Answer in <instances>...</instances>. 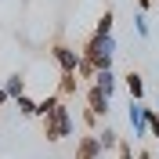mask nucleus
<instances>
[{"label":"nucleus","mask_w":159,"mask_h":159,"mask_svg":"<svg viewBox=\"0 0 159 159\" xmlns=\"http://www.w3.org/2000/svg\"><path fill=\"white\" fill-rule=\"evenodd\" d=\"M40 119H43V138L47 141L72 138V116H69V109H65V101H58L47 116H40Z\"/></svg>","instance_id":"nucleus-2"},{"label":"nucleus","mask_w":159,"mask_h":159,"mask_svg":"<svg viewBox=\"0 0 159 159\" xmlns=\"http://www.w3.org/2000/svg\"><path fill=\"white\" fill-rule=\"evenodd\" d=\"M109 105H112V98H109V94H101V90L90 83V87H87V112H90L94 119H105V116L112 112Z\"/></svg>","instance_id":"nucleus-5"},{"label":"nucleus","mask_w":159,"mask_h":159,"mask_svg":"<svg viewBox=\"0 0 159 159\" xmlns=\"http://www.w3.org/2000/svg\"><path fill=\"white\" fill-rule=\"evenodd\" d=\"M90 80H94V87H98L101 94H109V98L116 94V87H119V80H116V72H112V69H98Z\"/></svg>","instance_id":"nucleus-7"},{"label":"nucleus","mask_w":159,"mask_h":159,"mask_svg":"<svg viewBox=\"0 0 159 159\" xmlns=\"http://www.w3.org/2000/svg\"><path fill=\"white\" fill-rule=\"evenodd\" d=\"M148 105L145 101H130L127 105V123H130V130H134V138H145L148 134Z\"/></svg>","instance_id":"nucleus-3"},{"label":"nucleus","mask_w":159,"mask_h":159,"mask_svg":"<svg viewBox=\"0 0 159 159\" xmlns=\"http://www.w3.org/2000/svg\"><path fill=\"white\" fill-rule=\"evenodd\" d=\"M134 33H138L141 40H148L152 29H148V18H145V11H138V18H134Z\"/></svg>","instance_id":"nucleus-14"},{"label":"nucleus","mask_w":159,"mask_h":159,"mask_svg":"<svg viewBox=\"0 0 159 159\" xmlns=\"http://www.w3.org/2000/svg\"><path fill=\"white\" fill-rule=\"evenodd\" d=\"M98 145H101V152H116V145H119V134H116L112 127L98 130Z\"/></svg>","instance_id":"nucleus-11"},{"label":"nucleus","mask_w":159,"mask_h":159,"mask_svg":"<svg viewBox=\"0 0 159 159\" xmlns=\"http://www.w3.org/2000/svg\"><path fill=\"white\" fill-rule=\"evenodd\" d=\"M116 159H134V148H130V141H127V138H119V145H116Z\"/></svg>","instance_id":"nucleus-15"},{"label":"nucleus","mask_w":159,"mask_h":159,"mask_svg":"<svg viewBox=\"0 0 159 159\" xmlns=\"http://www.w3.org/2000/svg\"><path fill=\"white\" fill-rule=\"evenodd\" d=\"M7 101H11V98H7V94H4V87H0V109H4V105H7Z\"/></svg>","instance_id":"nucleus-19"},{"label":"nucleus","mask_w":159,"mask_h":159,"mask_svg":"<svg viewBox=\"0 0 159 159\" xmlns=\"http://www.w3.org/2000/svg\"><path fill=\"white\" fill-rule=\"evenodd\" d=\"M76 94H80V80H76V72H61V76H58V98L69 101V98H76Z\"/></svg>","instance_id":"nucleus-8"},{"label":"nucleus","mask_w":159,"mask_h":159,"mask_svg":"<svg viewBox=\"0 0 159 159\" xmlns=\"http://www.w3.org/2000/svg\"><path fill=\"white\" fill-rule=\"evenodd\" d=\"M80 58L87 61L90 69H112V58H116V36H98V33H90L83 51H80Z\"/></svg>","instance_id":"nucleus-1"},{"label":"nucleus","mask_w":159,"mask_h":159,"mask_svg":"<svg viewBox=\"0 0 159 159\" xmlns=\"http://www.w3.org/2000/svg\"><path fill=\"white\" fill-rule=\"evenodd\" d=\"M148 130H152V138H159V109L148 112Z\"/></svg>","instance_id":"nucleus-16"},{"label":"nucleus","mask_w":159,"mask_h":159,"mask_svg":"<svg viewBox=\"0 0 159 159\" xmlns=\"http://www.w3.org/2000/svg\"><path fill=\"white\" fill-rule=\"evenodd\" d=\"M134 159H152V152H148V148H141V152H138Z\"/></svg>","instance_id":"nucleus-18"},{"label":"nucleus","mask_w":159,"mask_h":159,"mask_svg":"<svg viewBox=\"0 0 159 159\" xmlns=\"http://www.w3.org/2000/svg\"><path fill=\"white\" fill-rule=\"evenodd\" d=\"M4 94H7L11 101L18 98V94H25V76H22V72H11V76L4 80Z\"/></svg>","instance_id":"nucleus-10"},{"label":"nucleus","mask_w":159,"mask_h":159,"mask_svg":"<svg viewBox=\"0 0 159 159\" xmlns=\"http://www.w3.org/2000/svg\"><path fill=\"white\" fill-rule=\"evenodd\" d=\"M51 58L58 61V69H61V72H76V69H80V61H83V58H80V51L69 47V43H54V47H51Z\"/></svg>","instance_id":"nucleus-4"},{"label":"nucleus","mask_w":159,"mask_h":159,"mask_svg":"<svg viewBox=\"0 0 159 159\" xmlns=\"http://www.w3.org/2000/svg\"><path fill=\"white\" fill-rule=\"evenodd\" d=\"M105 152H101V145H98V134H83V138L76 141V156L72 159H101Z\"/></svg>","instance_id":"nucleus-6"},{"label":"nucleus","mask_w":159,"mask_h":159,"mask_svg":"<svg viewBox=\"0 0 159 159\" xmlns=\"http://www.w3.org/2000/svg\"><path fill=\"white\" fill-rule=\"evenodd\" d=\"M15 105H18L22 116H36V98H29V94H18V98H15Z\"/></svg>","instance_id":"nucleus-13"},{"label":"nucleus","mask_w":159,"mask_h":159,"mask_svg":"<svg viewBox=\"0 0 159 159\" xmlns=\"http://www.w3.org/2000/svg\"><path fill=\"white\" fill-rule=\"evenodd\" d=\"M112 22H116V15H112V11L105 7V15L98 18V25H94V33H98V36H112Z\"/></svg>","instance_id":"nucleus-12"},{"label":"nucleus","mask_w":159,"mask_h":159,"mask_svg":"<svg viewBox=\"0 0 159 159\" xmlns=\"http://www.w3.org/2000/svg\"><path fill=\"white\" fill-rule=\"evenodd\" d=\"M152 7V0H138V11H148Z\"/></svg>","instance_id":"nucleus-17"},{"label":"nucleus","mask_w":159,"mask_h":159,"mask_svg":"<svg viewBox=\"0 0 159 159\" xmlns=\"http://www.w3.org/2000/svg\"><path fill=\"white\" fill-rule=\"evenodd\" d=\"M123 87L130 90V101H141V98H145V76H141V72L130 69L127 76H123Z\"/></svg>","instance_id":"nucleus-9"}]
</instances>
